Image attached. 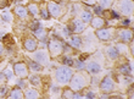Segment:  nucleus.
<instances>
[{
	"instance_id": "2f4dec72",
	"label": "nucleus",
	"mask_w": 134,
	"mask_h": 99,
	"mask_svg": "<svg viewBox=\"0 0 134 99\" xmlns=\"http://www.w3.org/2000/svg\"><path fill=\"white\" fill-rule=\"evenodd\" d=\"M3 72H4V75L6 76L7 81H9V80H11V78L14 77V70H11V67H10V66L6 67V69H5V70L3 71Z\"/></svg>"
},
{
	"instance_id": "f257e3e1",
	"label": "nucleus",
	"mask_w": 134,
	"mask_h": 99,
	"mask_svg": "<svg viewBox=\"0 0 134 99\" xmlns=\"http://www.w3.org/2000/svg\"><path fill=\"white\" fill-rule=\"evenodd\" d=\"M90 85V76H89L87 70H79L78 72H73L70 82H68V87H70L73 92H82Z\"/></svg>"
},
{
	"instance_id": "412c9836",
	"label": "nucleus",
	"mask_w": 134,
	"mask_h": 99,
	"mask_svg": "<svg viewBox=\"0 0 134 99\" xmlns=\"http://www.w3.org/2000/svg\"><path fill=\"white\" fill-rule=\"evenodd\" d=\"M27 11H28V14L33 17L35 16H38L39 15V4L38 3H34V1H31V3L27 4Z\"/></svg>"
},
{
	"instance_id": "20e7f679",
	"label": "nucleus",
	"mask_w": 134,
	"mask_h": 99,
	"mask_svg": "<svg viewBox=\"0 0 134 99\" xmlns=\"http://www.w3.org/2000/svg\"><path fill=\"white\" fill-rule=\"evenodd\" d=\"M115 38L117 39V42L128 44L129 42L133 40V29L128 28V27H120V28H116Z\"/></svg>"
},
{
	"instance_id": "dca6fc26",
	"label": "nucleus",
	"mask_w": 134,
	"mask_h": 99,
	"mask_svg": "<svg viewBox=\"0 0 134 99\" xmlns=\"http://www.w3.org/2000/svg\"><path fill=\"white\" fill-rule=\"evenodd\" d=\"M117 71L120 75H123V76H133V64L124 62L117 67Z\"/></svg>"
},
{
	"instance_id": "f704fd0d",
	"label": "nucleus",
	"mask_w": 134,
	"mask_h": 99,
	"mask_svg": "<svg viewBox=\"0 0 134 99\" xmlns=\"http://www.w3.org/2000/svg\"><path fill=\"white\" fill-rule=\"evenodd\" d=\"M82 1H83V4H85L87 6H90V7L95 6L96 4H98V0H82Z\"/></svg>"
},
{
	"instance_id": "5701e85b",
	"label": "nucleus",
	"mask_w": 134,
	"mask_h": 99,
	"mask_svg": "<svg viewBox=\"0 0 134 99\" xmlns=\"http://www.w3.org/2000/svg\"><path fill=\"white\" fill-rule=\"evenodd\" d=\"M28 69L31 71H33V72H35V74H38V72H42L43 70H44V66H42L40 64H38L37 61L34 60H28Z\"/></svg>"
},
{
	"instance_id": "7ed1b4c3",
	"label": "nucleus",
	"mask_w": 134,
	"mask_h": 99,
	"mask_svg": "<svg viewBox=\"0 0 134 99\" xmlns=\"http://www.w3.org/2000/svg\"><path fill=\"white\" fill-rule=\"evenodd\" d=\"M65 44L60 39H50L48 42V53L50 55V59H56L64 54Z\"/></svg>"
},
{
	"instance_id": "39448f33",
	"label": "nucleus",
	"mask_w": 134,
	"mask_h": 99,
	"mask_svg": "<svg viewBox=\"0 0 134 99\" xmlns=\"http://www.w3.org/2000/svg\"><path fill=\"white\" fill-rule=\"evenodd\" d=\"M115 32H116V28L105 26L102 28L95 29V35L100 42H110V40L115 39Z\"/></svg>"
},
{
	"instance_id": "b1692460",
	"label": "nucleus",
	"mask_w": 134,
	"mask_h": 99,
	"mask_svg": "<svg viewBox=\"0 0 134 99\" xmlns=\"http://www.w3.org/2000/svg\"><path fill=\"white\" fill-rule=\"evenodd\" d=\"M93 16H94V15H93V12H92V11H89V10H83L81 12V20L84 22L85 25H89V23H90Z\"/></svg>"
},
{
	"instance_id": "a878e982",
	"label": "nucleus",
	"mask_w": 134,
	"mask_h": 99,
	"mask_svg": "<svg viewBox=\"0 0 134 99\" xmlns=\"http://www.w3.org/2000/svg\"><path fill=\"white\" fill-rule=\"evenodd\" d=\"M73 94L74 92L70 87H66V88L62 89V92H61V98L64 99H73Z\"/></svg>"
},
{
	"instance_id": "6e6552de",
	"label": "nucleus",
	"mask_w": 134,
	"mask_h": 99,
	"mask_svg": "<svg viewBox=\"0 0 134 99\" xmlns=\"http://www.w3.org/2000/svg\"><path fill=\"white\" fill-rule=\"evenodd\" d=\"M99 88H100L101 92L109 93V94H111V93L115 92V91H116V83H115V81H113L112 76L107 75V76H105V77L102 78L101 81H100V83H99Z\"/></svg>"
},
{
	"instance_id": "7c9ffc66",
	"label": "nucleus",
	"mask_w": 134,
	"mask_h": 99,
	"mask_svg": "<svg viewBox=\"0 0 134 99\" xmlns=\"http://www.w3.org/2000/svg\"><path fill=\"white\" fill-rule=\"evenodd\" d=\"M93 7H94V10H93V11H94V14H95L96 16H102V17H104V11H105V10H104L100 5H98V4H96L95 6H93Z\"/></svg>"
},
{
	"instance_id": "f3484780",
	"label": "nucleus",
	"mask_w": 134,
	"mask_h": 99,
	"mask_svg": "<svg viewBox=\"0 0 134 99\" xmlns=\"http://www.w3.org/2000/svg\"><path fill=\"white\" fill-rule=\"evenodd\" d=\"M105 54H106V58L110 59V60H117V59L121 56L120 51L117 50V48L115 45H109L107 46V48L105 49Z\"/></svg>"
},
{
	"instance_id": "cd10ccee",
	"label": "nucleus",
	"mask_w": 134,
	"mask_h": 99,
	"mask_svg": "<svg viewBox=\"0 0 134 99\" xmlns=\"http://www.w3.org/2000/svg\"><path fill=\"white\" fill-rule=\"evenodd\" d=\"M115 0H99V5L104 9V10H110L112 7Z\"/></svg>"
},
{
	"instance_id": "f03ea898",
	"label": "nucleus",
	"mask_w": 134,
	"mask_h": 99,
	"mask_svg": "<svg viewBox=\"0 0 134 99\" xmlns=\"http://www.w3.org/2000/svg\"><path fill=\"white\" fill-rule=\"evenodd\" d=\"M74 71L72 70L71 66H67V65H61L55 70V80L59 85L61 86H66L68 85L72 75H73Z\"/></svg>"
},
{
	"instance_id": "c9c22d12",
	"label": "nucleus",
	"mask_w": 134,
	"mask_h": 99,
	"mask_svg": "<svg viewBox=\"0 0 134 99\" xmlns=\"http://www.w3.org/2000/svg\"><path fill=\"white\" fill-rule=\"evenodd\" d=\"M82 93H83V91H82ZM96 94L94 92H92V91H88V92L83 93V98H95Z\"/></svg>"
},
{
	"instance_id": "a211bd4d",
	"label": "nucleus",
	"mask_w": 134,
	"mask_h": 99,
	"mask_svg": "<svg viewBox=\"0 0 134 99\" xmlns=\"http://www.w3.org/2000/svg\"><path fill=\"white\" fill-rule=\"evenodd\" d=\"M6 97L7 98H10V99H22V98H25V97H23V89L16 86V87H14L12 89H9Z\"/></svg>"
},
{
	"instance_id": "4be33fe9",
	"label": "nucleus",
	"mask_w": 134,
	"mask_h": 99,
	"mask_svg": "<svg viewBox=\"0 0 134 99\" xmlns=\"http://www.w3.org/2000/svg\"><path fill=\"white\" fill-rule=\"evenodd\" d=\"M33 34H34V37L38 39V40L45 42L46 39H48V31L44 29L43 27H39V28L34 29V31H33Z\"/></svg>"
},
{
	"instance_id": "f8f14e48",
	"label": "nucleus",
	"mask_w": 134,
	"mask_h": 99,
	"mask_svg": "<svg viewBox=\"0 0 134 99\" xmlns=\"http://www.w3.org/2000/svg\"><path fill=\"white\" fill-rule=\"evenodd\" d=\"M38 39L32 35H28L23 39V49L28 53H33L34 50L38 49Z\"/></svg>"
},
{
	"instance_id": "4c0bfd02",
	"label": "nucleus",
	"mask_w": 134,
	"mask_h": 99,
	"mask_svg": "<svg viewBox=\"0 0 134 99\" xmlns=\"http://www.w3.org/2000/svg\"><path fill=\"white\" fill-rule=\"evenodd\" d=\"M10 4V0H0V9H5V7L9 6Z\"/></svg>"
},
{
	"instance_id": "9b49d317",
	"label": "nucleus",
	"mask_w": 134,
	"mask_h": 99,
	"mask_svg": "<svg viewBox=\"0 0 134 99\" xmlns=\"http://www.w3.org/2000/svg\"><path fill=\"white\" fill-rule=\"evenodd\" d=\"M68 28H70V31L72 33H74V34H81V33H83L85 31L87 25L82 21L81 18H73V20L71 21V23L68 25Z\"/></svg>"
},
{
	"instance_id": "c85d7f7f",
	"label": "nucleus",
	"mask_w": 134,
	"mask_h": 99,
	"mask_svg": "<svg viewBox=\"0 0 134 99\" xmlns=\"http://www.w3.org/2000/svg\"><path fill=\"white\" fill-rule=\"evenodd\" d=\"M1 18H3L5 22L10 23V22H12V20H14L12 12H10V11H4V12H1Z\"/></svg>"
},
{
	"instance_id": "473e14b6",
	"label": "nucleus",
	"mask_w": 134,
	"mask_h": 99,
	"mask_svg": "<svg viewBox=\"0 0 134 99\" xmlns=\"http://www.w3.org/2000/svg\"><path fill=\"white\" fill-rule=\"evenodd\" d=\"M26 80H27V78H20L17 82V87H20V88H22V89L27 88V82H26Z\"/></svg>"
},
{
	"instance_id": "72a5a7b5",
	"label": "nucleus",
	"mask_w": 134,
	"mask_h": 99,
	"mask_svg": "<svg viewBox=\"0 0 134 99\" xmlns=\"http://www.w3.org/2000/svg\"><path fill=\"white\" fill-rule=\"evenodd\" d=\"M7 92H9V88L6 87V85L0 86V97H6Z\"/></svg>"
},
{
	"instance_id": "423d86ee",
	"label": "nucleus",
	"mask_w": 134,
	"mask_h": 99,
	"mask_svg": "<svg viewBox=\"0 0 134 99\" xmlns=\"http://www.w3.org/2000/svg\"><path fill=\"white\" fill-rule=\"evenodd\" d=\"M117 9H118V14L124 16V17L131 16L134 10L133 0H118L117 1Z\"/></svg>"
},
{
	"instance_id": "1a4fd4ad",
	"label": "nucleus",
	"mask_w": 134,
	"mask_h": 99,
	"mask_svg": "<svg viewBox=\"0 0 134 99\" xmlns=\"http://www.w3.org/2000/svg\"><path fill=\"white\" fill-rule=\"evenodd\" d=\"M12 70H14V75L18 78H27L29 76L28 65L26 64L25 61L15 62L14 66H12Z\"/></svg>"
},
{
	"instance_id": "6ab92c4d",
	"label": "nucleus",
	"mask_w": 134,
	"mask_h": 99,
	"mask_svg": "<svg viewBox=\"0 0 134 99\" xmlns=\"http://www.w3.org/2000/svg\"><path fill=\"white\" fill-rule=\"evenodd\" d=\"M14 14L17 16L18 18H27L29 16L28 11H27V7L23 6V5H16L14 7Z\"/></svg>"
},
{
	"instance_id": "aec40b11",
	"label": "nucleus",
	"mask_w": 134,
	"mask_h": 99,
	"mask_svg": "<svg viewBox=\"0 0 134 99\" xmlns=\"http://www.w3.org/2000/svg\"><path fill=\"white\" fill-rule=\"evenodd\" d=\"M23 97L26 99H37L40 98V93L35 88H25L23 89Z\"/></svg>"
},
{
	"instance_id": "ea45409f",
	"label": "nucleus",
	"mask_w": 134,
	"mask_h": 99,
	"mask_svg": "<svg viewBox=\"0 0 134 99\" xmlns=\"http://www.w3.org/2000/svg\"><path fill=\"white\" fill-rule=\"evenodd\" d=\"M127 96H128V98H131V99L134 98V89H133V86L132 85H131V87H129V92H127Z\"/></svg>"
},
{
	"instance_id": "2eb2a0df",
	"label": "nucleus",
	"mask_w": 134,
	"mask_h": 99,
	"mask_svg": "<svg viewBox=\"0 0 134 99\" xmlns=\"http://www.w3.org/2000/svg\"><path fill=\"white\" fill-rule=\"evenodd\" d=\"M107 25V21H106L105 18L102 17V16H93L92 21H90V26H92V28L94 29H99V28H102V27H105Z\"/></svg>"
},
{
	"instance_id": "4468645a",
	"label": "nucleus",
	"mask_w": 134,
	"mask_h": 99,
	"mask_svg": "<svg viewBox=\"0 0 134 99\" xmlns=\"http://www.w3.org/2000/svg\"><path fill=\"white\" fill-rule=\"evenodd\" d=\"M67 38H68V44H70L72 48H74V49H81L82 46H83V39L81 38L79 34L72 33V34H70Z\"/></svg>"
},
{
	"instance_id": "c756f323",
	"label": "nucleus",
	"mask_w": 134,
	"mask_h": 99,
	"mask_svg": "<svg viewBox=\"0 0 134 99\" xmlns=\"http://www.w3.org/2000/svg\"><path fill=\"white\" fill-rule=\"evenodd\" d=\"M61 62H62V65H67V66H73V62L74 61L72 60V58L70 56H62V59H61Z\"/></svg>"
},
{
	"instance_id": "0eeeda50",
	"label": "nucleus",
	"mask_w": 134,
	"mask_h": 99,
	"mask_svg": "<svg viewBox=\"0 0 134 99\" xmlns=\"http://www.w3.org/2000/svg\"><path fill=\"white\" fill-rule=\"evenodd\" d=\"M32 54V60L37 61L38 64H40L42 66H48L50 64V55L48 53V50H44V49H40V50H34Z\"/></svg>"
},
{
	"instance_id": "e433bc0d",
	"label": "nucleus",
	"mask_w": 134,
	"mask_h": 99,
	"mask_svg": "<svg viewBox=\"0 0 134 99\" xmlns=\"http://www.w3.org/2000/svg\"><path fill=\"white\" fill-rule=\"evenodd\" d=\"M6 82H7V78H6V76L4 75V72H0V86L6 85Z\"/></svg>"
},
{
	"instance_id": "393cba45",
	"label": "nucleus",
	"mask_w": 134,
	"mask_h": 99,
	"mask_svg": "<svg viewBox=\"0 0 134 99\" xmlns=\"http://www.w3.org/2000/svg\"><path fill=\"white\" fill-rule=\"evenodd\" d=\"M28 82L31 85H33L34 87H40L42 86V77L39 75H31L28 76Z\"/></svg>"
},
{
	"instance_id": "ddd939ff",
	"label": "nucleus",
	"mask_w": 134,
	"mask_h": 99,
	"mask_svg": "<svg viewBox=\"0 0 134 99\" xmlns=\"http://www.w3.org/2000/svg\"><path fill=\"white\" fill-rule=\"evenodd\" d=\"M84 69H85L87 71H88V74H89V75H98V74H100V72L102 71V66H101V64H100L99 61H96V60L89 61L88 64L85 65Z\"/></svg>"
},
{
	"instance_id": "bb28decb",
	"label": "nucleus",
	"mask_w": 134,
	"mask_h": 99,
	"mask_svg": "<svg viewBox=\"0 0 134 99\" xmlns=\"http://www.w3.org/2000/svg\"><path fill=\"white\" fill-rule=\"evenodd\" d=\"M39 14H40V17L43 18V20H50V14L49 11H48V9H46V4H44L42 7L39 6Z\"/></svg>"
},
{
	"instance_id": "9d476101",
	"label": "nucleus",
	"mask_w": 134,
	"mask_h": 99,
	"mask_svg": "<svg viewBox=\"0 0 134 99\" xmlns=\"http://www.w3.org/2000/svg\"><path fill=\"white\" fill-rule=\"evenodd\" d=\"M46 9L49 11V14L51 17L54 18H60L64 14V9L61 6L60 4L55 3V1H49V3H46Z\"/></svg>"
},
{
	"instance_id": "58836bf2",
	"label": "nucleus",
	"mask_w": 134,
	"mask_h": 99,
	"mask_svg": "<svg viewBox=\"0 0 134 99\" xmlns=\"http://www.w3.org/2000/svg\"><path fill=\"white\" fill-rule=\"evenodd\" d=\"M128 25H131V20H128V18H123L122 22H121V26H122V27H128Z\"/></svg>"
},
{
	"instance_id": "a19ab883",
	"label": "nucleus",
	"mask_w": 134,
	"mask_h": 99,
	"mask_svg": "<svg viewBox=\"0 0 134 99\" xmlns=\"http://www.w3.org/2000/svg\"><path fill=\"white\" fill-rule=\"evenodd\" d=\"M4 54H5V45L0 42V56H3Z\"/></svg>"
}]
</instances>
